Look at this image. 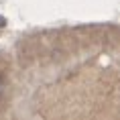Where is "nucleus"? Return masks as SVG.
I'll use <instances>...</instances> for the list:
<instances>
[{
  "label": "nucleus",
  "instance_id": "obj_1",
  "mask_svg": "<svg viewBox=\"0 0 120 120\" xmlns=\"http://www.w3.org/2000/svg\"><path fill=\"white\" fill-rule=\"evenodd\" d=\"M2 92H4V83H2V77H0V96H2Z\"/></svg>",
  "mask_w": 120,
  "mask_h": 120
}]
</instances>
